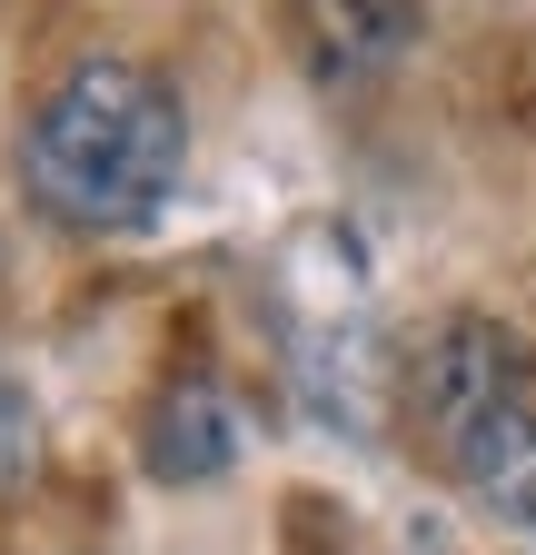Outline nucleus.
Segmentation results:
<instances>
[{
	"mask_svg": "<svg viewBox=\"0 0 536 555\" xmlns=\"http://www.w3.org/2000/svg\"><path fill=\"white\" fill-rule=\"evenodd\" d=\"M189 169V109L159 69L140 60H80L30 129H21V189L40 219L80 238H129L150 229Z\"/></svg>",
	"mask_w": 536,
	"mask_h": 555,
	"instance_id": "nucleus-1",
	"label": "nucleus"
},
{
	"mask_svg": "<svg viewBox=\"0 0 536 555\" xmlns=\"http://www.w3.org/2000/svg\"><path fill=\"white\" fill-rule=\"evenodd\" d=\"M289 288H298V318H289V377H298V406L318 416L328 437H378L387 427V406H397V347L358 288V268L339 238H308L298 268H289Z\"/></svg>",
	"mask_w": 536,
	"mask_h": 555,
	"instance_id": "nucleus-2",
	"label": "nucleus"
},
{
	"mask_svg": "<svg viewBox=\"0 0 536 555\" xmlns=\"http://www.w3.org/2000/svg\"><path fill=\"white\" fill-rule=\"evenodd\" d=\"M526 397H536V358L497 318H437L408 358H397V406H408V427H418V447L437 466L477 437L487 416H507Z\"/></svg>",
	"mask_w": 536,
	"mask_h": 555,
	"instance_id": "nucleus-3",
	"label": "nucleus"
},
{
	"mask_svg": "<svg viewBox=\"0 0 536 555\" xmlns=\"http://www.w3.org/2000/svg\"><path fill=\"white\" fill-rule=\"evenodd\" d=\"M229 456H239L229 387L219 377H169L150 397V416H140V466L159 486H209V476H229Z\"/></svg>",
	"mask_w": 536,
	"mask_h": 555,
	"instance_id": "nucleus-4",
	"label": "nucleus"
},
{
	"mask_svg": "<svg viewBox=\"0 0 536 555\" xmlns=\"http://www.w3.org/2000/svg\"><path fill=\"white\" fill-rule=\"evenodd\" d=\"M418 30H427V0H298V50L328 80H368V69L408 60Z\"/></svg>",
	"mask_w": 536,
	"mask_h": 555,
	"instance_id": "nucleus-5",
	"label": "nucleus"
},
{
	"mask_svg": "<svg viewBox=\"0 0 536 555\" xmlns=\"http://www.w3.org/2000/svg\"><path fill=\"white\" fill-rule=\"evenodd\" d=\"M447 476H457L477 506H497L507 526H536V397L507 406V416H487V427L447 456Z\"/></svg>",
	"mask_w": 536,
	"mask_h": 555,
	"instance_id": "nucleus-6",
	"label": "nucleus"
},
{
	"mask_svg": "<svg viewBox=\"0 0 536 555\" xmlns=\"http://www.w3.org/2000/svg\"><path fill=\"white\" fill-rule=\"evenodd\" d=\"M30 476H40V397L0 367V496H21Z\"/></svg>",
	"mask_w": 536,
	"mask_h": 555,
	"instance_id": "nucleus-7",
	"label": "nucleus"
}]
</instances>
